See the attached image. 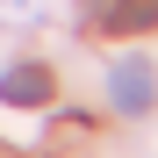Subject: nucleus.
<instances>
[{"instance_id":"nucleus-1","label":"nucleus","mask_w":158,"mask_h":158,"mask_svg":"<svg viewBox=\"0 0 158 158\" xmlns=\"http://www.w3.org/2000/svg\"><path fill=\"white\" fill-rule=\"evenodd\" d=\"M108 101L122 115H144L151 101H158V72L144 65V58H115V72H108Z\"/></svg>"},{"instance_id":"nucleus-2","label":"nucleus","mask_w":158,"mask_h":158,"mask_svg":"<svg viewBox=\"0 0 158 158\" xmlns=\"http://www.w3.org/2000/svg\"><path fill=\"white\" fill-rule=\"evenodd\" d=\"M0 101H7V108H43L50 101V72L43 65H7L0 72Z\"/></svg>"},{"instance_id":"nucleus-3","label":"nucleus","mask_w":158,"mask_h":158,"mask_svg":"<svg viewBox=\"0 0 158 158\" xmlns=\"http://www.w3.org/2000/svg\"><path fill=\"white\" fill-rule=\"evenodd\" d=\"M101 29H122V36L158 29V0H108V22H101Z\"/></svg>"}]
</instances>
